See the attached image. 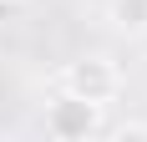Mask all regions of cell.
Wrapping results in <instances>:
<instances>
[{"label": "cell", "mask_w": 147, "mask_h": 142, "mask_svg": "<svg viewBox=\"0 0 147 142\" xmlns=\"http://www.w3.org/2000/svg\"><path fill=\"white\" fill-rule=\"evenodd\" d=\"M61 86H66L71 97H86V101H96V107H107V101H117V91H122V71H117L112 56L91 51V56H76L71 66L61 71Z\"/></svg>", "instance_id": "1"}, {"label": "cell", "mask_w": 147, "mask_h": 142, "mask_svg": "<svg viewBox=\"0 0 147 142\" xmlns=\"http://www.w3.org/2000/svg\"><path fill=\"white\" fill-rule=\"evenodd\" d=\"M46 132L56 142H86L102 132V107L86 97H71L66 86H61L56 97L46 101Z\"/></svg>", "instance_id": "2"}, {"label": "cell", "mask_w": 147, "mask_h": 142, "mask_svg": "<svg viewBox=\"0 0 147 142\" xmlns=\"http://www.w3.org/2000/svg\"><path fill=\"white\" fill-rule=\"evenodd\" d=\"M107 20H112V30L117 36H147V0H112L107 5Z\"/></svg>", "instance_id": "3"}, {"label": "cell", "mask_w": 147, "mask_h": 142, "mask_svg": "<svg viewBox=\"0 0 147 142\" xmlns=\"http://www.w3.org/2000/svg\"><path fill=\"white\" fill-rule=\"evenodd\" d=\"M117 137H122V142H132V137H147V122H122V127H117Z\"/></svg>", "instance_id": "4"}]
</instances>
